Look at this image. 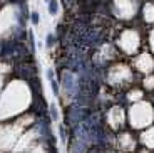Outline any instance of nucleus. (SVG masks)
<instances>
[{"label": "nucleus", "mask_w": 154, "mask_h": 153, "mask_svg": "<svg viewBox=\"0 0 154 153\" xmlns=\"http://www.w3.org/2000/svg\"><path fill=\"white\" fill-rule=\"evenodd\" d=\"M54 42H55V39H54V35H52V34H49V35H47V41H45L47 47H50V46H54Z\"/></svg>", "instance_id": "obj_2"}, {"label": "nucleus", "mask_w": 154, "mask_h": 153, "mask_svg": "<svg viewBox=\"0 0 154 153\" xmlns=\"http://www.w3.org/2000/svg\"><path fill=\"white\" fill-rule=\"evenodd\" d=\"M59 10V4L57 0H49V14H52V15H55Z\"/></svg>", "instance_id": "obj_1"}, {"label": "nucleus", "mask_w": 154, "mask_h": 153, "mask_svg": "<svg viewBox=\"0 0 154 153\" xmlns=\"http://www.w3.org/2000/svg\"><path fill=\"white\" fill-rule=\"evenodd\" d=\"M30 20H32V24H34V25H37V24H38V14H37V12H32Z\"/></svg>", "instance_id": "obj_3"}]
</instances>
